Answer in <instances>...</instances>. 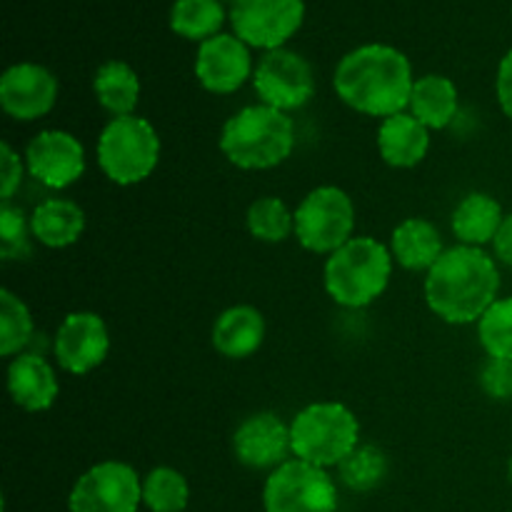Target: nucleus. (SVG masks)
I'll return each instance as SVG.
<instances>
[{
    "instance_id": "obj_18",
    "label": "nucleus",
    "mask_w": 512,
    "mask_h": 512,
    "mask_svg": "<svg viewBox=\"0 0 512 512\" xmlns=\"http://www.w3.org/2000/svg\"><path fill=\"white\" fill-rule=\"evenodd\" d=\"M265 340V318L253 305H233L215 318L210 343L228 360H245L260 350Z\"/></svg>"
},
{
    "instance_id": "obj_29",
    "label": "nucleus",
    "mask_w": 512,
    "mask_h": 512,
    "mask_svg": "<svg viewBox=\"0 0 512 512\" xmlns=\"http://www.w3.org/2000/svg\"><path fill=\"white\" fill-rule=\"evenodd\" d=\"M340 483L353 493H368L375 490L388 475V455L375 445L360 443L343 463L338 465Z\"/></svg>"
},
{
    "instance_id": "obj_9",
    "label": "nucleus",
    "mask_w": 512,
    "mask_h": 512,
    "mask_svg": "<svg viewBox=\"0 0 512 512\" xmlns=\"http://www.w3.org/2000/svg\"><path fill=\"white\" fill-rule=\"evenodd\" d=\"M143 505V478L123 460H100L73 483L70 512H138Z\"/></svg>"
},
{
    "instance_id": "obj_20",
    "label": "nucleus",
    "mask_w": 512,
    "mask_h": 512,
    "mask_svg": "<svg viewBox=\"0 0 512 512\" xmlns=\"http://www.w3.org/2000/svg\"><path fill=\"white\" fill-rule=\"evenodd\" d=\"M388 248L395 263L410 273H428L445 253L443 235L428 218H405L395 225Z\"/></svg>"
},
{
    "instance_id": "obj_34",
    "label": "nucleus",
    "mask_w": 512,
    "mask_h": 512,
    "mask_svg": "<svg viewBox=\"0 0 512 512\" xmlns=\"http://www.w3.org/2000/svg\"><path fill=\"white\" fill-rule=\"evenodd\" d=\"M495 98H498L500 110L505 118L512 120V48L503 55L498 65V75H495Z\"/></svg>"
},
{
    "instance_id": "obj_33",
    "label": "nucleus",
    "mask_w": 512,
    "mask_h": 512,
    "mask_svg": "<svg viewBox=\"0 0 512 512\" xmlns=\"http://www.w3.org/2000/svg\"><path fill=\"white\" fill-rule=\"evenodd\" d=\"M25 158L8 143L3 140L0 143V198L3 203H10L15 198V193L20 190L25 175Z\"/></svg>"
},
{
    "instance_id": "obj_8",
    "label": "nucleus",
    "mask_w": 512,
    "mask_h": 512,
    "mask_svg": "<svg viewBox=\"0 0 512 512\" xmlns=\"http://www.w3.org/2000/svg\"><path fill=\"white\" fill-rule=\"evenodd\" d=\"M338 505V483L318 465L290 458L265 478V512H338Z\"/></svg>"
},
{
    "instance_id": "obj_15",
    "label": "nucleus",
    "mask_w": 512,
    "mask_h": 512,
    "mask_svg": "<svg viewBox=\"0 0 512 512\" xmlns=\"http://www.w3.org/2000/svg\"><path fill=\"white\" fill-rule=\"evenodd\" d=\"M253 55L238 35L220 33L200 43L195 55V78L208 93L230 95L253 80Z\"/></svg>"
},
{
    "instance_id": "obj_13",
    "label": "nucleus",
    "mask_w": 512,
    "mask_h": 512,
    "mask_svg": "<svg viewBox=\"0 0 512 512\" xmlns=\"http://www.w3.org/2000/svg\"><path fill=\"white\" fill-rule=\"evenodd\" d=\"M25 168L30 178L50 190H65L78 183L85 173V148L68 130H40L25 145Z\"/></svg>"
},
{
    "instance_id": "obj_4",
    "label": "nucleus",
    "mask_w": 512,
    "mask_h": 512,
    "mask_svg": "<svg viewBox=\"0 0 512 512\" xmlns=\"http://www.w3.org/2000/svg\"><path fill=\"white\" fill-rule=\"evenodd\" d=\"M395 260L385 243L373 235H355L353 240L325 258V293L340 308L360 310L383 298L393 278Z\"/></svg>"
},
{
    "instance_id": "obj_17",
    "label": "nucleus",
    "mask_w": 512,
    "mask_h": 512,
    "mask_svg": "<svg viewBox=\"0 0 512 512\" xmlns=\"http://www.w3.org/2000/svg\"><path fill=\"white\" fill-rule=\"evenodd\" d=\"M8 395L25 413H45L60 395L53 365L38 353H20L8 363Z\"/></svg>"
},
{
    "instance_id": "obj_3",
    "label": "nucleus",
    "mask_w": 512,
    "mask_h": 512,
    "mask_svg": "<svg viewBox=\"0 0 512 512\" xmlns=\"http://www.w3.org/2000/svg\"><path fill=\"white\" fill-rule=\"evenodd\" d=\"M295 150V123L290 113L265 103L245 105L225 120L220 153L240 170H273Z\"/></svg>"
},
{
    "instance_id": "obj_7",
    "label": "nucleus",
    "mask_w": 512,
    "mask_h": 512,
    "mask_svg": "<svg viewBox=\"0 0 512 512\" xmlns=\"http://www.w3.org/2000/svg\"><path fill=\"white\" fill-rule=\"evenodd\" d=\"M355 238V203L338 185H318L295 208V240L313 255H333Z\"/></svg>"
},
{
    "instance_id": "obj_25",
    "label": "nucleus",
    "mask_w": 512,
    "mask_h": 512,
    "mask_svg": "<svg viewBox=\"0 0 512 512\" xmlns=\"http://www.w3.org/2000/svg\"><path fill=\"white\" fill-rule=\"evenodd\" d=\"M225 10L220 0H175L170 8V28L180 38L205 40L220 35L223 28Z\"/></svg>"
},
{
    "instance_id": "obj_26",
    "label": "nucleus",
    "mask_w": 512,
    "mask_h": 512,
    "mask_svg": "<svg viewBox=\"0 0 512 512\" xmlns=\"http://www.w3.org/2000/svg\"><path fill=\"white\" fill-rule=\"evenodd\" d=\"M245 225H248V233L260 243H285L290 235H295V210H290L285 200L275 195H263L250 203Z\"/></svg>"
},
{
    "instance_id": "obj_14",
    "label": "nucleus",
    "mask_w": 512,
    "mask_h": 512,
    "mask_svg": "<svg viewBox=\"0 0 512 512\" xmlns=\"http://www.w3.org/2000/svg\"><path fill=\"white\" fill-rule=\"evenodd\" d=\"M58 90V78L45 65L15 63L0 75V108L18 123H33L55 108Z\"/></svg>"
},
{
    "instance_id": "obj_30",
    "label": "nucleus",
    "mask_w": 512,
    "mask_h": 512,
    "mask_svg": "<svg viewBox=\"0 0 512 512\" xmlns=\"http://www.w3.org/2000/svg\"><path fill=\"white\" fill-rule=\"evenodd\" d=\"M475 328H478L480 348L488 358L512 360V295L495 300L475 323Z\"/></svg>"
},
{
    "instance_id": "obj_5",
    "label": "nucleus",
    "mask_w": 512,
    "mask_h": 512,
    "mask_svg": "<svg viewBox=\"0 0 512 512\" xmlns=\"http://www.w3.org/2000/svg\"><path fill=\"white\" fill-rule=\"evenodd\" d=\"M293 458L318 468H338L360 445V420L338 400L305 405L290 420Z\"/></svg>"
},
{
    "instance_id": "obj_31",
    "label": "nucleus",
    "mask_w": 512,
    "mask_h": 512,
    "mask_svg": "<svg viewBox=\"0 0 512 512\" xmlns=\"http://www.w3.org/2000/svg\"><path fill=\"white\" fill-rule=\"evenodd\" d=\"M30 218L23 208L3 203L0 208V255L3 260H20L30 255Z\"/></svg>"
},
{
    "instance_id": "obj_10",
    "label": "nucleus",
    "mask_w": 512,
    "mask_h": 512,
    "mask_svg": "<svg viewBox=\"0 0 512 512\" xmlns=\"http://www.w3.org/2000/svg\"><path fill=\"white\" fill-rule=\"evenodd\" d=\"M253 88L260 103L283 113H293L313 100L315 75L308 60L295 50H268L255 65Z\"/></svg>"
},
{
    "instance_id": "obj_1",
    "label": "nucleus",
    "mask_w": 512,
    "mask_h": 512,
    "mask_svg": "<svg viewBox=\"0 0 512 512\" xmlns=\"http://www.w3.org/2000/svg\"><path fill=\"white\" fill-rule=\"evenodd\" d=\"M500 263L485 248L453 245L425 273L430 313L448 325H473L500 298Z\"/></svg>"
},
{
    "instance_id": "obj_19",
    "label": "nucleus",
    "mask_w": 512,
    "mask_h": 512,
    "mask_svg": "<svg viewBox=\"0 0 512 512\" xmlns=\"http://www.w3.org/2000/svg\"><path fill=\"white\" fill-rule=\"evenodd\" d=\"M430 133L408 110L380 120L378 150L390 168L408 170L423 163L430 150Z\"/></svg>"
},
{
    "instance_id": "obj_23",
    "label": "nucleus",
    "mask_w": 512,
    "mask_h": 512,
    "mask_svg": "<svg viewBox=\"0 0 512 512\" xmlns=\"http://www.w3.org/2000/svg\"><path fill=\"white\" fill-rule=\"evenodd\" d=\"M408 113L415 115L428 130H445L460 115L458 85L448 75L438 73L415 78Z\"/></svg>"
},
{
    "instance_id": "obj_21",
    "label": "nucleus",
    "mask_w": 512,
    "mask_h": 512,
    "mask_svg": "<svg viewBox=\"0 0 512 512\" xmlns=\"http://www.w3.org/2000/svg\"><path fill=\"white\" fill-rule=\"evenodd\" d=\"M505 210L498 198L490 193H468L450 215V230L458 238V245H470V248H485L493 245L500 225L505 220Z\"/></svg>"
},
{
    "instance_id": "obj_6",
    "label": "nucleus",
    "mask_w": 512,
    "mask_h": 512,
    "mask_svg": "<svg viewBox=\"0 0 512 512\" xmlns=\"http://www.w3.org/2000/svg\"><path fill=\"white\" fill-rule=\"evenodd\" d=\"M160 135L143 115L110 118L103 125L95 145L98 165L110 183L130 188L155 173L160 163Z\"/></svg>"
},
{
    "instance_id": "obj_22",
    "label": "nucleus",
    "mask_w": 512,
    "mask_h": 512,
    "mask_svg": "<svg viewBox=\"0 0 512 512\" xmlns=\"http://www.w3.org/2000/svg\"><path fill=\"white\" fill-rule=\"evenodd\" d=\"M30 233L50 250L70 248L85 233V210L68 198H48L30 213Z\"/></svg>"
},
{
    "instance_id": "obj_2",
    "label": "nucleus",
    "mask_w": 512,
    "mask_h": 512,
    "mask_svg": "<svg viewBox=\"0 0 512 512\" xmlns=\"http://www.w3.org/2000/svg\"><path fill=\"white\" fill-rule=\"evenodd\" d=\"M413 65L393 45L368 43L343 55L333 73L335 95L368 118H390L408 110Z\"/></svg>"
},
{
    "instance_id": "obj_27",
    "label": "nucleus",
    "mask_w": 512,
    "mask_h": 512,
    "mask_svg": "<svg viewBox=\"0 0 512 512\" xmlns=\"http://www.w3.org/2000/svg\"><path fill=\"white\" fill-rule=\"evenodd\" d=\"M35 335L33 313L13 290H0V355L13 360L15 355L25 353Z\"/></svg>"
},
{
    "instance_id": "obj_32",
    "label": "nucleus",
    "mask_w": 512,
    "mask_h": 512,
    "mask_svg": "<svg viewBox=\"0 0 512 512\" xmlns=\"http://www.w3.org/2000/svg\"><path fill=\"white\" fill-rule=\"evenodd\" d=\"M478 383L490 400L508 403V400H512V360H485V365L480 368Z\"/></svg>"
},
{
    "instance_id": "obj_35",
    "label": "nucleus",
    "mask_w": 512,
    "mask_h": 512,
    "mask_svg": "<svg viewBox=\"0 0 512 512\" xmlns=\"http://www.w3.org/2000/svg\"><path fill=\"white\" fill-rule=\"evenodd\" d=\"M490 248H493V258L498 260L500 265L512 268V213L505 215L503 225H500L498 235H495V240Z\"/></svg>"
},
{
    "instance_id": "obj_12",
    "label": "nucleus",
    "mask_w": 512,
    "mask_h": 512,
    "mask_svg": "<svg viewBox=\"0 0 512 512\" xmlns=\"http://www.w3.org/2000/svg\"><path fill=\"white\" fill-rule=\"evenodd\" d=\"M110 353V330L93 310H75L60 320L53 335V358L70 375H88Z\"/></svg>"
},
{
    "instance_id": "obj_11",
    "label": "nucleus",
    "mask_w": 512,
    "mask_h": 512,
    "mask_svg": "<svg viewBox=\"0 0 512 512\" xmlns=\"http://www.w3.org/2000/svg\"><path fill=\"white\" fill-rule=\"evenodd\" d=\"M305 18L303 0H235L230 23L235 35L250 48H285Z\"/></svg>"
},
{
    "instance_id": "obj_36",
    "label": "nucleus",
    "mask_w": 512,
    "mask_h": 512,
    "mask_svg": "<svg viewBox=\"0 0 512 512\" xmlns=\"http://www.w3.org/2000/svg\"><path fill=\"white\" fill-rule=\"evenodd\" d=\"M508 480H510V485H512V455H510V460H508Z\"/></svg>"
},
{
    "instance_id": "obj_28",
    "label": "nucleus",
    "mask_w": 512,
    "mask_h": 512,
    "mask_svg": "<svg viewBox=\"0 0 512 512\" xmlns=\"http://www.w3.org/2000/svg\"><path fill=\"white\" fill-rule=\"evenodd\" d=\"M188 503L190 485L180 470L160 465L143 478V505L150 512H188Z\"/></svg>"
},
{
    "instance_id": "obj_16",
    "label": "nucleus",
    "mask_w": 512,
    "mask_h": 512,
    "mask_svg": "<svg viewBox=\"0 0 512 512\" xmlns=\"http://www.w3.org/2000/svg\"><path fill=\"white\" fill-rule=\"evenodd\" d=\"M233 455L245 468L273 473L293 458L290 423L268 410L248 415L233 433Z\"/></svg>"
},
{
    "instance_id": "obj_24",
    "label": "nucleus",
    "mask_w": 512,
    "mask_h": 512,
    "mask_svg": "<svg viewBox=\"0 0 512 512\" xmlns=\"http://www.w3.org/2000/svg\"><path fill=\"white\" fill-rule=\"evenodd\" d=\"M93 93L105 113H110L113 118H123V115H135L143 85H140L138 73L128 63L108 60L95 70Z\"/></svg>"
}]
</instances>
